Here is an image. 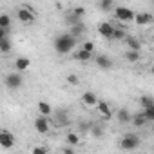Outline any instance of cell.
<instances>
[{
	"label": "cell",
	"instance_id": "obj_1",
	"mask_svg": "<svg viewBox=\"0 0 154 154\" xmlns=\"http://www.w3.org/2000/svg\"><path fill=\"white\" fill-rule=\"evenodd\" d=\"M53 47H54V51L58 54H67V53H71L76 47V38H72L69 33H62V35H58L54 38Z\"/></svg>",
	"mask_w": 154,
	"mask_h": 154
},
{
	"label": "cell",
	"instance_id": "obj_2",
	"mask_svg": "<svg viewBox=\"0 0 154 154\" xmlns=\"http://www.w3.org/2000/svg\"><path fill=\"white\" fill-rule=\"evenodd\" d=\"M120 147H122L123 150H136V149L140 147V136L134 134V132L123 134L122 140H120Z\"/></svg>",
	"mask_w": 154,
	"mask_h": 154
},
{
	"label": "cell",
	"instance_id": "obj_3",
	"mask_svg": "<svg viewBox=\"0 0 154 154\" xmlns=\"http://www.w3.org/2000/svg\"><path fill=\"white\" fill-rule=\"evenodd\" d=\"M4 84H6V87H8V89H11V91H17V89H20V87L24 85V76H22V72H18V71H15V72H9V74L6 76Z\"/></svg>",
	"mask_w": 154,
	"mask_h": 154
},
{
	"label": "cell",
	"instance_id": "obj_4",
	"mask_svg": "<svg viewBox=\"0 0 154 154\" xmlns=\"http://www.w3.org/2000/svg\"><path fill=\"white\" fill-rule=\"evenodd\" d=\"M17 18L22 22V24H33L35 20H36V13L33 11V8H29V6H22V8H18L17 9Z\"/></svg>",
	"mask_w": 154,
	"mask_h": 154
},
{
	"label": "cell",
	"instance_id": "obj_5",
	"mask_svg": "<svg viewBox=\"0 0 154 154\" xmlns=\"http://www.w3.org/2000/svg\"><path fill=\"white\" fill-rule=\"evenodd\" d=\"M114 9V17H116V20H120V22H132V18H134V11L131 9V8H123V6H118V8H112Z\"/></svg>",
	"mask_w": 154,
	"mask_h": 154
},
{
	"label": "cell",
	"instance_id": "obj_6",
	"mask_svg": "<svg viewBox=\"0 0 154 154\" xmlns=\"http://www.w3.org/2000/svg\"><path fill=\"white\" fill-rule=\"evenodd\" d=\"M33 125H35V129H36L38 134H47V132L51 131V118L38 114V116L35 118V123H33Z\"/></svg>",
	"mask_w": 154,
	"mask_h": 154
},
{
	"label": "cell",
	"instance_id": "obj_7",
	"mask_svg": "<svg viewBox=\"0 0 154 154\" xmlns=\"http://www.w3.org/2000/svg\"><path fill=\"white\" fill-rule=\"evenodd\" d=\"M15 141H17V138H15V134L11 131L0 129V147H2V149H13Z\"/></svg>",
	"mask_w": 154,
	"mask_h": 154
},
{
	"label": "cell",
	"instance_id": "obj_8",
	"mask_svg": "<svg viewBox=\"0 0 154 154\" xmlns=\"http://www.w3.org/2000/svg\"><path fill=\"white\" fill-rule=\"evenodd\" d=\"M53 125L62 129V127H67L69 125V114L63 111V109H58V111H53Z\"/></svg>",
	"mask_w": 154,
	"mask_h": 154
},
{
	"label": "cell",
	"instance_id": "obj_9",
	"mask_svg": "<svg viewBox=\"0 0 154 154\" xmlns=\"http://www.w3.org/2000/svg\"><path fill=\"white\" fill-rule=\"evenodd\" d=\"M94 63H96V67H100L102 71H109V69L114 67V62H112L109 56H105V54H96V56H94Z\"/></svg>",
	"mask_w": 154,
	"mask_h": 154
},
{
	"label": "cell",
	"instance_id": "obj_10",
	"mask_svg": "<svg viewBox=\"0 0 154 154\" xmlns=\"http://www.w3.org/2000/svg\"><path fill=\"white\" fill-rule=\"evenodd\" d=\"M94 107H96V111L100 112V116H102L103 120H111V118H112V109H111V105H109L107 102H103V100H98Z\"/></svg>",
	"mask_w": 154,
	"mask_h": 154
},
{
	"label": "cell",
	"instance_id": "obj_11",
	"mask_svg": "<svg viewBox=\"0 0 154 154\" xmlns=\"http://www.w3.org/2000/svg\"><path fill=\"white\" fill-rule=\"evenodd\" d=\"M85 31H87V27H85V24H84V20L82 22H78V24H74V26H69V35L72 36V38H80L82 35H85Z\"/></svg>",
	"mask_w": 154,
	"mask_h": 154
},
{
	"label": "cell",
	"instance_id": "obj_12",
	"mask_svg": "<svg viewBox=\"0 0 154 154\" xmlns=\"http://www.w3.org/2000/svg\"><path fill=\"white\" fill-rule=\"evenodd\" d=\"M112 31H114V26H112L111 22H102V24L98 26V33H100V36L107 38V40H111Z\"/></svg>",
	"mask_w": 154,
	"mask_h": 154
},
{
	"label": "cell",
	"instance_id": "obj_13",
	"mask_svg": "<svg viewBox=\"0 0 154 154\" xmlns=\"http://www.w3.org/2000/svg\"><path fill=\"white\" fill-rule=\"evenodd\" d=\"M96 102H98L96 93H93V91H85V93L82 94V103H84L85 107H94Z\"/></svg>",
	"mask_w": 154,
	"mask_h": 154
},
{
	"label": "cell",
	"instance_id": "obj_14",
	"mask_svg": "<svg viewBox=\"0 0 154 154\" xmlns=\"http://www.w3.org/2000/svg\"><path fill=\"white\" fill-rule=\"evenodd\" d=\"M36 109H38V114H42V116L51 118V114H53V105L49 102H45V100H40L36 103Z\"/></svg>",
	"mask_w": 154,
	"mask_h": 154
},
{
	"label": "cell",
	"instance_id": "obj_15",
	"mask_svg": "<svg viewBox=\"0 0 154 154\" xmlns=\"http://www.w3.org/2000/svg\"><path fill=\"white\" fill-rule=\"evenodd\" d=\"M132 20L138 26H149V24H152V15L150 13H138V15H134Z\"/></svg>",
	"mask_w": 154,
	"mask_h": 154
},
{
	"label": "cell",
	"instance_id": "obj_16",
	"mask_svg": "<svg viewBox=\"0 0 154 154\" xmlns=\"http://www.w3.org/2000/svg\"><path fill=\"white\" fill-rule=\"evenodd\" d=\"M123 42H125V45H127L129 49H132V51H141V42H140L136 36H129V35H125Z\"/></svg>",
	"mask_w": 154,
	"mask_h": 154
},
{
	"label": "cell",
	"instance_id": "obj_17",
	"mask_svg": "<svg viewBox=\"0 0 154 154\" xmlns=\"http://www.w3.org/2000/svg\"><path fill=\"white\" fill-rule=\"evenodd\" d=\"M29 67H31V60H29V58H26V56H18V58L15 60V69H17L18 72L27 71Z\"/></svg>",
	"mask_w": 154,
	"mask_h": 154
},
{
	"label": "cell",
	"instance_id": "obj_18",
	"mask_svg": "<svg viewBox=\"0 0 154 154\" xmlns=\"http://www.w3.org/2000/svg\"><path fill=\"white\" fill-rule=\"evenodd\" d=\"M131 123H132L134 127H143V125H145V123H149V122L145 120L143 112L140 111V112H136V114H131Z\"/></svg>",
	"mask_w": 154,
	"mask_h": 154
},
{
	"label": "cell",
	"instance_id": "obj_19",
	"mask_svg": "<svg viewBox=\"0 0 154 154\" xmlns=\"http://www.w3.org/2000/svg\"><path fill=\"white\" fill-rule=\"evenodd\" d=\"M140 58H141V51H132V49H129V51L125 53V60H127L129 63H138Z\"/></svg>",
	"mask_w": 154,
	"mask_h": 154
},
{
	"label": "cell",
	"instance_id": "obj_20",
	"mask_svg": "<svg viewBox=\"0 0 154 154\" xmlns=\"http://www.w3.org/2000/svg\"><path fill=\"white\" fill-rule=\"evenodd\" d=\"M116 118H118V122H120L122 125L131 123V112H129L127 109H120V111L116 112Z\"/></svg>",
	"mask_w": 154,
	"mask_h": 154
},
{
	"label": "cell",
	"instance_id": "obj_21",
	"mask_svg": "<svg viewBox=\"0 0 154 154\" xmlns=\"http://www.w3.org/2000/svg\"><path fill=\"white\" fill-rule=\"evenodd\" d=\"M65 141H67V145H72V147H76V145H80L82 138H80V134H78V132H67V136H65Z\"/></svg>",
	"mask_w": 154,
	"mask_h": 154
},
{
	"label": "cell",
	"instance_id": "obj_22",
	"mask_svg": "<svg viewBox=\"0 0 154 154\" xmlns=\"http://www.w3.org/2000/svg\"><path fill=\"white\" fill-rule=\"evenodd\" d=\"M74 58L76 60H80V62H89L91 58H93V53H89V51H85V49H78V53H74Z\"/></svg>",
	"mask_w": 154,
	"mask_h": 154
},
{
	"label": "cell",
	"instance_id": "obj_23",
	"mask_svg": "<svg viewBox=\"0 0 154 154\" xmlns=\"http://www.w3.org/2000/svg\"><path fill=\"white\" fill-rule=\"evenodd\" d=\"M11 47H13V44H11L9 36H4L2 40H0V53H9Z\"/></svg>",
	"mask_w": 154,
	"mask_h": 154
},
{
	"label": "cell",
	"instance_id": "obj_24",
	"mask_svg": "<svg viewBox=\"0 0 154 154\" xmlns=\"http://www.w3.org/2000/svg\"><path fill=\"white\" fill-rule=\"evenodd\" d=\"M141 112H143V116H145V120L150 123V122H154V103L152 105H147V107H143L141 109Z\"/></svg>",
	"mask_w": 154,
	"mask_h": 154
},
{
	"label": "cell",
	"instance_id": "obj_25",
	"mask_svg": "<svg viewBox=\"0 0 154 154\" xmlns=\"http://www.w3.org/2000/svg\"><path fill=\"white\" fill-rule=\"evenodd\" d=\"M89 132H91L94 138H102L105 131H103V127H102L100 123H91V129H89Z\"/></svg>",
	"mask_w": 154,
	"mask_h": 154
},
{
	"label": "cell",
	"instance_id": "obj_26",
	"mask_svg": "<svg viewBox=\"0 0 154 154\" xmlns=\"http://www.w3.org/2000/svg\"><path fill=\"white\" fill-rule=\"evenodd\" d=\"M84 18H78V17H76V15H72L71 11L65 15V24L67 26H74V24H78V22H82Z\"/></svg>",
	"mask_w": 154,
	"mask_h": 154
},
{
	"label": "cell",
	"instance_id": "obj_27",
	"mask_svg": "<svg viewBox=\"0 0 154 154\" xmlns=\"http://www.w3.org/2000/svg\"><path fill=\"white\" fill-rule=\"evenodd\" d=\"M0 27H6V29H11V17L2 13L0 15Z\"/></svg>",
	"mask_w": 154,
	"mask_h": 154
},
{
	"label": "cell",
	"instance_id": "obj_28",
	"mask_svg": "<svg viewBox=\"0 0 154 154\" xmlns=\"http://www.w3.org/2000/svg\"><path fill=\"white\" fill-rule=\"evenodd\" d=\"M114 8V0H100V9L102 11H111Z\"/></svg>",
	"mask_w": 154,
	"mask_h": 154
},
{
	"label": "cell",
	"instance_id": "obj_29",
	"mask_svg": "<svg viewBox=\"0 0 154 154\" xmlns=\"http://www.w3.org/2000/svg\"><path fill=\"white\" fill-rule=\"evenodd\" d=\"M65 82H67L69 85H78V84H80V76H78V74H67Z\"/></svg>",
	"mask_w": 154,
	"mask_h": 154
},
{
	"label": "cell",
	"instance_id": "obj_30",
	"mask_svg": "<svg viewBox=\"0 0 154 154\" xmlns=\"http://www.w3.org/2000/svg\"><path fill=\"white\" fill-rule=\"evenodd\" d=\"M123 38H125V31H123V29H116V27H114L111 40H123Z\"/></svg>",
	"mask_w": 154,
	"mask_h": 154
},
{
	"label": "cell",
	"instance_id": "obj_31",
	"mask_svg": "<svg viewBox=\"0 0 154 154\" xmlns=\"http://www.w3.org/2000/svg\"><path fill=\"white\" fill-rule=\"evenodd\" d=\"M71 13H72V15H76L78 18H84V17H85V9H84L82 6H76V8H72V9H71Z\"/></svg>",
	"mask_w": 154,
	"mask_h": 154
},
{
	"label": "cell",
	"instance_id": "obj_32",
	"mask_svg": "<svg viewBox=\"0 0 154 154\" xmlns=\"http://www.w3.org/2000/svg\"><path fill=\"white\" fill-rule=\"evenodd\" d=\"M152 103H154L152 96H141V98H140V105H141V109L147 107V105H152Z\"/></svg>",
	"mask_w": 154,
	"mask_h": 154
},
{
	"label": "cell",
	"instance_id": "obj_33",
	"mask_svg": "<svg viewBox=\"0 0 154 154\" xmlns=\"http://www.w3.org/2000/svg\"><path fill=\"white\" fill-rule=\"evenodd\" d=\"M47 152H49L47 147H38V145L33 147V154H47Z\"/></svg>",
	"mask_w": 154,
	"mask_h": 154
},
{
	"label": "cell",
	"instance_id": "obj_34",
	"mask_svg": "<svg viewBox=\"0 0 154 154\" xmlns=\"http://www.w3.org/2000/svg\"><path fill=\"white\" fill-rule=\"evenodd\" d=\"M82 49H85V51H89V53H94V44H93V42H84V44H82Z\"/></svg>",
	"mask_w": 154,
	"mask_h": 154
},
{
	"label": "cell",
	"instance_id": "obj_35",
	"mask_svg": "<svg viewBox=\"0 0 154 154\" xmlns=\"http://www.w3.org/2000/svg\"><path fill=\"white\" fill-rule=\"evenodd\" d=\"M89 129H91V122H82L80 123V131L82 132H89Z\"/></svg>",
	"mask_w": 154,
	"mask_h": 154
},
{
	"label": "cell",
	"instance_id": "obj_36",
	"mask_svg": "<svg viewBox=\"0 0 154 154\" xmlns=\"http://www.w3.org/2000/svg\"><path fill=\"white\" fill-rule=\"evenodd\" d=\"M62 152H67V154H72V152H74V149H72V145H69V147H63V149H62Z\"/></svg>",
	"mask_w": 154,
	"mask_h": 154
},
{
	"label": "cell",
	"instance_id": "obj_37",
	"mask_svg": "<svg viewBox=\"0 0 154 154\" xmlns=\"http://www.w3.org/2000/svg\"><path fill=\"white\" fill-rule=\"evenodd\" d=\"M0 84H2V78H0Z\"/></svg>",
	"mask_w": 154,
	"mask_h": 154
}]
</instances>
